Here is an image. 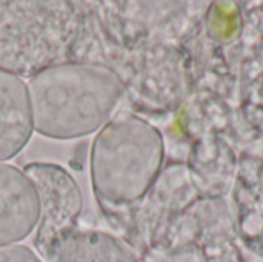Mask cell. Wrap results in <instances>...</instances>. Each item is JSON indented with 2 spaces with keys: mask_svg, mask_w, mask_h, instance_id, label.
<instances>
[{
  "mask_svg": "<svg viewBox=\"0 0 263 262\" xmlns=\"http://www.w3.org/2000/svg\"><path fill=\"white\" fill-rule=\"evenodd\" d=\"M77 62H103V31L89 2H0L2 71L29 79Z\"/></svg>",
  "mask_w": 263,
  "mask_h": 262,
  "instance_id": "6da1fadb",
  "label": "cell"
},
{
  "mask_svg": "<svg viewBox=\"0 0 263 262\" xmlns=\"http://www.w3.org/2000/svg\"><path fill=\"white\" fill-rule=\"evenodd\" d=\"M32 128L48 139L71 141L100 130L125 99L117 74L97 63L46 68L28 85Z\"/></svg>",
  "mask_w": 263,
  "mask_h": 262,
  "instance_id": "7a4b0ae2",
  "label": "cell"
},
{
  "mask_svg": "<svg viewBox=\"0 0 263 262\" xmlns=\"http://www.w3.org/2000/svg\"><path fill=\"white\" fill-rule=\"evenodd\" d=\"M39 198L34 247L45 262H142L114 233L82 227L83 196L72 174L57 164L23 167Z\"/></svg>",
  "mask_w": 263,
  "mask_h": 262,
  "instance_id": "3957f363",
  "label": "cell"
},
{
  "mask_svg": "<svg viewBox=\"0 0 263 262\" xmlns=\"http://www.w3.org/2000/svg\"><path fill=\"white\" fill-rule=\"evenodd\" d=\"M165 161L159 128L126 110L117 111L91 144L89 173L99 208H122L140 201Z\"/></svg>",
  "mask_w": 263,
  "mask_h": 262,
  "instance_id": "277c9868",
  "label": "cell"
},
{
  "mask_svg": "<svg viewBox=\"0 0 263 262\" xmlns=\"http://www.w3.org/2000/svg\"><path fill=\"white\" fill-rule=\"evenodd\" d=\"M39 222V198L26 174L0 162V247L29 236Z\"/></svg>",
  "mask_w": 263,
  "mask_h": 262,
  "instance_id": "5b68a950",
  "label": "cell"
},
{
  "mask_svg": "<svg viewBox=\"0 0 263 262\" xmlns=\"http://www.w3.org/2000/svg\"><path fill=\"white\" fill-rule=\"evenodd\" d=\"M32 130L25 82L0 69V162L17 156L29 142Z\"/></svg>",
  "mask_w": 263,
  "mask_h": 262,
  "instance_id": "8992f818",
  "label": "cell"
},
{
  "mask_svg": "<svg viewBox=\"0 0 263 262\" xmlns=\"http://www.w3.org/2000/svg\"><path fill=\"white\" fill-rule=\"evenodd\" d=\"M227 222H214L199 218L196 239L205 262H243L240 250L234 242Z\"/></svg>",
  "mask_w": 263,
  "mask_h": 262,
  "instance_id": "52a82bcc",
  "label": "cell"
},
{
  "mask_svg": "<svg viewBox=\"0 0 263 262\" xmlns=\"http://www.w3.org/2000/svg\"><path fill=\"white\" fill-rule=\"evenodd\" d=\"M237 202L239 238L251 253L263 258V199L240 188Z\"/></svg>",
  "mask_w": 263,
  "mask_h": 262,
  "instance_id": "ba28073f",
  "label": "cell"
},
{
  "mask_svg": "<svg viewBox=\"0 0 263 262\" xmlns=\"http://www.w3.org/2000/svg\"><path fill=\"white\" fill-rule=\"evenodd\" d=\"M140 259L142 262H205L197 242L182 244L171 249L151 250Z\"/></svg>",
  "mask_w": 263,
  "mask_h": 262,
  "instance_id": "9c48e42d",
  "label": "cell"
},
{
  "mask_svg": "<svg viewBox=\"0 0 263 262\" xmlns=\"http://www.w3.org/2000/svg\"><path fill=\"white\" fill-rule=\"evenodd\" d=\"M0 262H43L31 249L18 244L2 246Z\"/></svg>",
  "mask_w": 263,
  "mask_h": 262,
  "instance_id": "30bf717a",
  "label": "cell"
}]
</instances>
